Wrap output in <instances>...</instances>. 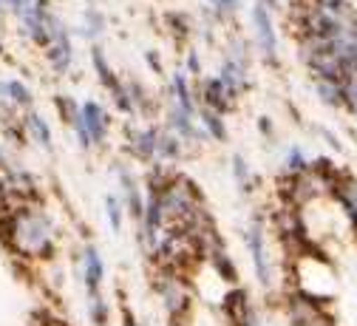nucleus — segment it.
<instances>
[{"instance_id":"obj_1","label":"nucleus","mask_w":357,"mask_h":326,"mask_svg":"<svg viewBox=\"0 0 357 326\" xmlns=\"http://www.w3.org/2000/svg\"><path fill=\"white\" fill-rule=\"evenodd\" d=\"M9 236L15 239L17 250L20 253H29V255H40L49 250V242H52V230H49V221L37 216V213H17L12 227H9Z\"/></svg>"},{"instance_id":"obj_2","label":"nucleus","mask_w":357,"mask_h":326,"mask_svg":"<svg viewBox=\"0 0 357 326\" xmlns=\"http://www.w3.org/2000/svg\"><path fill=\"white\" fill-rule=\"evenodd\" d=\"M74 125L82 136V142L85 145H91V142H102V136H105V114L97 103H88L77 117H74Z\"/></svg>"},{"instance_id":"obj_3","label":"nucleus","mask_w":357,"mask_h":326,"mask_svg":"<svg viewBox=\"0 0 357 326\" xmlns=\"http://www.w3.org/2000/svg\"><path fill=\"white\" fill-rule=\"evenodd\" d=\"M252 23H255V37H258V45L266 60H275V52H278V40H275V29H273V17H270V6L258 0L255 9H252Z\"/></svg>"},{"instance_id":"obj_4","label":"nucleus","mask_w":357,"mask_h":326,"mask_svg":"<svg viewBox=\"0 0 357 326\" xmlns=\"http://www.w3.org/2000/svg\"><path fill=\"white\" fill-rule=\"evenodd\" d=\"M49 45H52V54H49V60H52V66L54 68H68V63H71V43H68V37H66V29L52 17V31H49Z\"/></svg>"},{"instance_id":"obj_5","label":"nucleus","mask_w":357,"mask_h":326,"mask_svg":"<svg viewBox=\"0 0 357 326\" xmlns=\"http://www.w3.org/2000/svg\"><path fill=\"white\" fill-rule=\"evenodd\" d=\"M233 97H236V94H233V91L225 85V80H221V77H215V80H207V82H204V100H207V105H210V108H215V111L227 108Z\"/></svg>"},{"instance_id":"obj_6","label":"nucleus","mask_w":357,"mask_h":326,"mask_svg":"<svg viewBox=\"0 0 357 326\" xmlns=\"http://www.w3.org/2000/svg\"><path fill=\"white\" fill-rule=\"evenodd\" d=\"M227 312H230V320L236 326H255V318L250 312V304H247V295L238 290V292H230L227 295Z\"/></svg>"},{"instance_id":"obj_7","label":"nucleus","mask_w":357,"mask_h":326,"mask_svg":"<svg viewBox=\"0 0 357 326\" xmlns=\"http://www.w3.org/2000/svg\"><path fill=\"white\" fill-rule=\"evenodd\" d=\"M250 250H252V255H255V269H258V275H261V281L266 284V281H270V267H266L264 242H261V230H258V227L250 230Z\"/></svg>"},{"instance_id":"obj_8","label":"nucleus","mask_w":357,"mask_h":326,"mask_svg":"<svg viewBox=\"0 0 357 326\" xmlns=\"http://www.w3.org/2000/svg\"><path fill=\"white\" fill-rule=\"evenodd\" d=\"M85 281H88V290L97 292L100 290V281H102V261L94 250L85 253Z\"/></svg>"},{"instance_id":"obj_9","label":"nucleus","mask_w":357,"mask_h":326,"mask_svg":"<svg viewBox=\"0 0 357 326\" xmlns=\"http://www.w3.org/2000/svg\"><path fill=\"white\" fill-rule=\"evenodd\" d=\"M0 94H12L15 97V103H29L31 97H29V91L20 85V82H6V85H0Z\"/></svg>"},{"instance_id":"obj_10","label":"nucleus","mask_w":357,"mask_h":326,"mask_svg":"<svg viewBox=\"0 0 357 326\" xmlns=\"http://www.w3.org/2000/svg\"><path fill=\"white\" fill-rule=\"evenodd\" d=\"M29 128L34 131V136L40 139V142H43V145H49V139H52V136H49V128H46V125H43V122H40L37 117H29Z\"/></svg>"},{"instance_id":"obj_11","label":"nucleus","mask_w":357,"mask_h":326,"mask_svg":"<svg viewBox=\"0 0 357 326\" xmlns=\"http://www.w3.org/2000/svg\"><path fill=\"white\" fill-rule=\"evenodd\" d=\"M204 122H207V128H210L215 136H225V128H221V122H218V117H215L213 111H204Z\"/></svg>"},{"instance_id":"obj_12","label":"nucleus","mask_w":357,"mask_h":326,"mask_svg":"<svg viewBox=\"0 0 357 326\" xmlns=\"http://www.w3.org/2000/svg\"><path fill=\"white\" fill-rule=\"evenodd\" d=\"M108 216H111V224L114 230H119V205L114 199H108Z\"/></svg>"},{"instance_id":"obj_13","label":"nucleus","mask_w":357,"mask_h":326,"mask_svg":"<svg viewBox=\"0 0 357 326\" xmlns=\"http://www.w3.org/2000/svg\"><path fill=\"white\" fill-rule=\"evenodd\" d=\"M210 3H213L215 9H221V12H233V9L238 6V0H210Z\"/></svg>"},{"instance_id":"obj_14","label":"nucleus","mask_w":357,"mask_h":326,"mask_svg":"<svg viewBox=\"0 0 357 326\" xmlns=\"http://www.w3.org/2000/svg\"><path fill=\"white\" fill-rule=\"evenodd\" d=\"M3 3H6V6H12V9H15V12H17V9H20V0H3Z\"/></svg>"},{"instance_id":"obj_15","label":"nucleus","mask_w":357,"mask_h":326,"mask_svg":"<svg viewBox=\"0 0 357 326\" xmlns=\"http://www.w3.org/2000/svg\"><path fill=\"white\" fill-rule=\"evenodd\" d=\"M3 6H6V3H3V0H0V9H3Z\"/></svg>"}]
</instances>
